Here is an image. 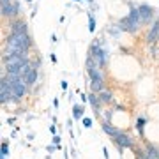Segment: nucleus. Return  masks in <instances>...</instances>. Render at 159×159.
I'll use <instances>...</instances> for the list:
<instances>
[{"label":"nucleus","mask_w":159,"mask_h":159,"mask_svg":"<svg viewBox=\"0 0 159 159\" xmlns=\"http://www.w3.org/2000/svg\"><path fill=\"white\" fill-rule=\"evenodd\" d=\"M111 142L115 143V147H117L119 154H124L125 148H131V150H133V148H134V145H136V143H134V140H133V136H131L129 133H125V131H122L119 136H115Z\"/></svg>","instance_id":"obj_1"},{"label":"nucleus","mask_w":159,"mask_h":159,"mask_svg":"<svg viewBox=\"0 0 159 159\" xmlns=\"http://www.w3.org/2000/svg\"><path fill=\"white\" fill-rule=\"evenodd\" d=\"M90 55H94V57L97 58V64H99V69L101 67H106L108 66V58H110V55H108V51L104 50V48H101L99 46V41H94L90 44V51H89Z\"/></svg>","instance_id":"obj_2"},{"label":"nucleus","mask_w":159,"mask_h":159,"mask_svg":"<svg viewBox=\"0 0 159 159\" xmlns=\"http://www.w3.org/2000/svg\"><path fill=\"white\" fill-rule=\"evenodd\" d=\"M138 12H140V20H142V25H147L150 23L152 25L154 20H156V9L147 4H142V6L138 7Z\"/></svg>","instance_id":"obj_3"},{"label":"nucleus","mask_w":159,"mask_h":159,"mask_svg":"<svg viewBox=\"0 0 159 159\" xmlns=\"http://www.w3.org/2000/svg\"><path fill=\"white\" fill-rule=\"evenodd\" d=\"M101 129L104 134H108L111 140H113L115 136H119L120 133H122V129H119V127H115L111 122H108V120H101Z\"/></svg>","instance_id":"obj_4"},{"label":"nucleus","mask_w":159,"mask_h":159,"mask_svg":"<svg viewBox=\"0 0 159 159\" xmlns=\"http://www.w3.org/2000/svg\"><path fill=\"white\" fill-rule=\"evenodd\" d=\"M157 37H159V18H156L154 23L150 25V29H148V32H147V43L148 44H154L157 41Z\"/></svg>","instance_id":"obj_5"},{"label":"nucleus","mask_w":159,"mask_h":159,"mask_svg":"<svg viewBox=\"0 0 159 159\" xmlns=\"http://www.w3.org/2000/svg\"><path fill=\"white\" fill-rule=\"evenodd\" d=\"M37 80H39V71L37 69H30L29 73L23 74V81L27 83V87H34L37 83Z\"/></svg>","instance_id":"obj_6"},{"label":"nucleus","mask_w":159,"mask_h":159,"mask_svg":"<svg viewBox=\"0 0 159 159\" xmlns=\"http://www.w3.org/2000/svg\"><path fill=\"white\" fill-rule=\"evenodd\" d=\"M97 96H99V99H101L102 106H110V104H113V92L110 90V89H104V90L99 92Z\"/></svg>","instance_id":"obj_7"},{"label":"nucleus","mask_w":159,"mask_h":159,"mask_svg":"<svg viewBox=\"0 0 159 159\" xmlns=\"http://www.w3.org/2000/svg\"><path fill=\"white\" fill-rule=\"evenodd\" d=\"M11 32H18V34H29L27 23L21 21V20H14V21L11 23Z\"/></svg>","instance_id":"obj_8"},{"label":"nucleus","mask_w":159,"mask_h":159,"mask_svg":"<svg viewBox=\"0 0 159 159\" xmlns=\"http://www.w3.org/2000/svg\"><path fill=\"white\" fill-rule=\"evenodd\" d=\"M127 20H129V23L133 25V27H140L142 25V20H140V12H138V9H134V7H131L129 9V14H127Z\"/></svg>","instance_id":"obj_9"},{"label":"nucleus","mask_w":159,"mask_h":159,"mask_svg":"<svg viewBox=\"0 0 159 159\" xmlns=\"http://www.w3.org/2000/svg\"><path fill=\"white\" fill-rule=\"evenodd\" d=\"M117 25H119V29L122 30V32H129V34H133V32H136V30H138L136 27H133V25H131L127 18H122Z\"/></svg>","instance_id":"obj_10"},{"label":"nucleus","mask_w":159,"mask_h":159,"mask_svg":"<svg viewBox=\"0 0 159 159\" xmlns=\"http://www.w3.org/2000/svg\"><path fill=\"white\" fill-rule=\"evenodd\" d=\"M83 117H85V106L83 104H73V119L83 120Z\"/></svg>","instance_id":"obj_11"},{"label":"nucleus","mask_w":159,"mask_h":159,"mask_svg":"<svg viewBox=\"0 0 159 159\" xmlns=\"http://www.w3.org/2000/svg\"><path fill=\"white\" fill-rule=\"evenodd\" d=\"M148 124V119L147 117H138L136 119V124H134V127H136L138 134L140 136H143V133H145V125Z\"/></svg>","instance_id":"obj_12"},{"label":"nucleus","mask_w":159,"mask_h":159,"mask_svg":"<svg viewBox=\"0 0 159 159\" xmlns=\"http://www.w3.org/2000/svg\"><path fill=\"white\" fill-rule=\"evenodd\" d=\"M89 80L90 81H104V74L101 69H92V71H89Z\"/></svg>","instance_id":"obj_13"},{"label":"nucleus","mask_w":159,"mask_h":159,"mask_svg":"<svg viewBox=\"0 0 159 159\" xmlns=\"http://www.w3.org/2000/svg\"><path fill=\"white\" fill-rule=\"evenodd\" d=\"M85 67H87V71H92V69H99V64H97V58L94 57V55H90V53H89V57H87Z\"/></svg>","instance_id":"obj_14"},{"label":"nucleus","mask_w":159,"mask_h":159,"mask_svg":"<svg viewBox=\"0 0 159 159\" xmlns=\"http://www.w3.org/2000/svg\"><path fill=\"white\" fill-rule=\"evenodd\" d=\"M104 89H106V83H104V81H90V92L99 94V92H102Z\"/></svg>","instance_id":"obj_15"},{"label":"nucleus","mask_w":159,"mask_h":159,"mask_svg":"<svg viewBox=\"0 0 159 159\" xmlns=\"http://www.w3.org/2000/svg\"><path fill=\"white\" fill-rule=\"evenodd\" d=\"M9 152H11V150H9V140L4 138V140H2V145H0V156L7 159L9 157Z\"/></svg>","instance_id":"obj_16"},{"label":"nucleus","mask_w":159,"mask_h":159,"mask_svg":"<svg viewBox=\"0 0 159 159\" xmlns=\"http://www.w3.org/2000/svg\"><path fill=\"white\" fill-rule=\"evenodd\" d=\"M89 32H96V16L89 14Z\"/></svg>","instance_id":"obj_17"},{"label":"nucleus","mask_w":159,"mask_h":159,"mask_svg":"<svg viewBox=\"0 0 159 159\" xmlns=\"http://www.w3.org/2000/svg\"><path fill=\"white\" fill-rule=\"evenodd\" d=\"M81 124H83V127H92V119L90 117H83V120H81Z\"/></svg>","instance_id":"obj_18"},{"label":"nucleus","mask_w":159,"mask_h":159,"mask_svg":"<svg viewBox=\"0 0 159 159\" xmlns=\"http://www.w3.org/2000/svg\"><path fill=\"white\" fill-rule=\"evenodd\" d=\"M55 150H58L55 143H50V145H46V152H48V154H53Z\"/></svg>","instance_id":"obj_19"},{"label":"nucleus","mask_w":159,"mask_h":159,"mask_svg":"<svg viewBox=\"0 0 159 159\" xmlns=\"http://www.w3.org/2000/svg\"><path fill=\"white\" fill-rule=\"evenodd\" d=\"M60 142H62V140H60V136H58V134H53V140H51V143H55V145H60Z\"/></svg>","instance_id":"obj_20"},{"label":"nucleus","mask_w":159,"mask_h":159,"mask_svg":"<svg viewBox=\"0 0 159 159\" xmlns=\"http://www.w3.org/2000/svg\"><path fill=\"white\" fill-rule=\"evenodd\" d=\"M60 89H62V92L67 90V81H66V80H62V81H60Z\"/></svg>","instance_id":"obj_21"},{"label":"nucleus","mask_w":159,"mask_h":159,"mask_svg":"<svg viewBox=\"0 0 159 159\" xmlns=\"http://www.w3.org/2000/svg\"><path fill=\"white\" fill-rule=\"evenodd\" d=\"M50 133H51V134H57V125H55V124L50 125Z\"/></svg>","instance_id":"obj_22"},{"label":"nucleus","mask_w":159,"mask_h":159,"mask_svg":"<svg viewBox=\"0 0 159 159\" xmlns=\"http://www.w3.org/2000/svg\"><path fill=\"white\" fill-rule=\"evenodd\" d=\"M102 156H104V159H110V154L106 150V147H102Z\"/></svg>","instance_id":"obj_23"},{"label":"nucleus","mask_w":159,"mask_h":159,"mask_svg":"<svg viewBox=\"0 0 159 159\" xmlns=\"http://www.w3.org/2000/svg\"><path fill=\"white\" fill-rule=\"evenodd\" d=\"M58 106H60V101H58V99H53V108L57 110Z\"/></svg>","instance_id":"obj_24"},{"label":"nucleus","mask_w":159,"mask_h":159,"mask_svg":"<svg viewBox=\"0 0 159 159\" xmlns=\"http://www.w3.org/2000/svg\"><path fill=\"white\" fill-rule=\"evenodd\" d=\"M14 122H16V119H14V117H11V119H7V124H9V125H14Z\"/></svg>","instance_id":"obj_25"},{"label":"nucleus","mask_w":159,"mask_h":159,"mask_svg":"<svg viewBox=\"0 0 159 159\" xmlns=\"http://www.w3.org/2000/svg\"><path fill=\"white\" fill-rule=\"evenodd\" d=\"M71 156H73L74 159L78 157V152H76V150H74V148H71Z\"/></svg>","instance_id":"obj_26"},{"label":"nucleus","mask_w":159,"mask_h":159,"mask_svg":"<svg viewBox=\"0 0 159 159\" xmlns=\"http://www.w3.org/2000/svg\"><path fill=\"white\" fill-rule=\"evenodd\" d=\"M11 4H12L11 0H2V6H11Z\"/></svg>","instance_id":"obj_27"},{"label":"nucleus","mask_w":159,"mask_h":159,"mask_svg":"<svg viewBox=\"0 0 159 159\" xmlns=\"http://www.w3.org/2000/svg\"><path fill=\"white\" fill-rule=\"evenodd\" d=\"M51 62H53V64L57 62V55H55V53H51Z\"/></svg>","instance_id":"obj_28"},{"label":"nucleus","mask_w":159,"mask_h":159,"mask_svg":"<svg viewBox=\"0 0 159 159\" xmlns=\"http://www.w3.org/2000/svg\"><path fill=\"white\" fill-rule=\"evenodd\" d=\"M67 127H69V131L73 129V120H67Z\"/></svg>","instance_id":"obj_29"},{"label":"nucleus","mask_w":159,"mask_h":159,"mask_svg":"<svg viewBox=\"0 0 159 159\" xmlns=\"http://www.w3.org/2000/svg\"><path fill=\"white\" fill-rule=\"evenodd\" d=\"M73 2H80V0H73Z\"/></svg>","instance_id":"obj_30"},{"label":"nucleus","mask_w":159,"mask_h":159,"mask_svg":"<svg viewBox=\"0 0 159 159\" xmlns=\"http://www.w3.org/2000/svg\"><path fill=\"white\" fill-rule=\"evenodd\" d=\"M27 2H32V0H27Z\"/></svg>","instance_id":"obj_31"},{"label":"nucleus","mask_w":159,"mask_h":159,"mask_svg":"<svg viewBox=\"0 0 159 159\" xmlns=\"http://www.w3.org/2000/svg\"><path fill=\"white\" fill-rule=\"evenodd\" d=\"M157 41H159V37H157Z\"/></svg>","instance_id":"obj_32"}]
</instances>
